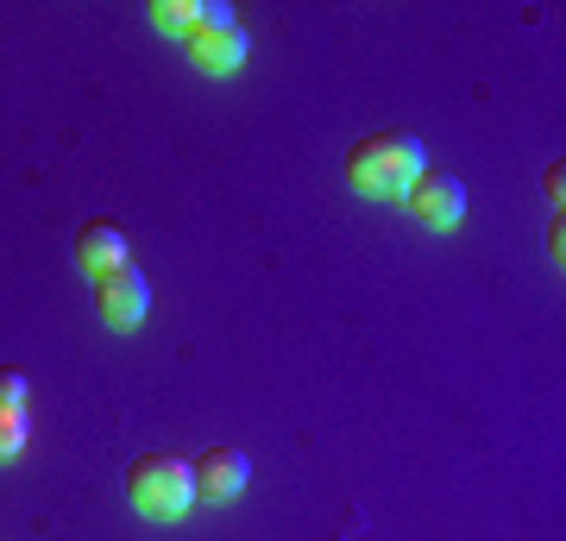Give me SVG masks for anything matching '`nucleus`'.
Instances as JSON below:
<instances>
[{
    "mask_svg": "<svg viewBox=\"0 0 566 541\" xmlns=\"http://www.w3.org/2000/svg\"><path fill=\"white\" fill-rule=\"evenodd\" d=\"M340 170H346V183H353L359 196L403 201L409 183L428 170V158H422V139H416V133H371V139H359L353 152H346Z\"/></svg>",
    "mask_w": 566,
    "mask_h": 541,
    "instance_id": "nucleus-1",
    "label": "nucleus"
},
{
    "mask_svg": "<svg viewBox=\"0 0 566 541\" xmlns=\"http://www.w3.org/2000/svg\"><path fill=\"white\" fill-rule=\"evenodd\" d=\"M126 498L145 522H177L196 503V472L177 454H139L133 472H126Z\"/></svg>",
    "mask_w": 566,
    "mask_h": 541,
    "instance_id": "nucleus-2",
    "label": "nucleus"
},
{
    "mask_svg": "<svg viewBox=\"0 0 566 541\" xmlns=\"http://www.w3.org/2000/svg\"><path fill=\"white\" fill-rule=\"evenodd\" d=\"M409 215L434 233H453L465 221V183L460 177H441V170H422V177L409 183Z\"/></svg>",
    "mask_w": 566,
    "mask_h": 541,
    "instance_id": "nucleus-3",
    "label": "nucleus"
},
{
    "mask_svg": "<svg viewBox=\"0 0 566 541\" xmlns=\"http://www.w3.org/2000/svg\"><path fill=\"white\" fill-rule=\"evenodd\" d=\"M95 309H102L107 327H139L145 309H151V283H145V271L133 259L120 264V271H107V278H95Z\"/></svg>",
    "mask_w": 566,
    "mask_h": 541,
    "instance_id": "nucleus-4",
    "label": "nucleus"
},
{
    "mask_svg": "<svg viewBox=\"0 0 566 541\" xmlns=\"http://www.w3.org/2000/svg\"><path fill=\"white\" fill-rule=\"evenodd\" d=\"M189 472H196V498L202 503H233L245 491V479H252V466H245L240 447H208Z\"/></svg>",
    "mask_w": 566,
    "mask_h": 541,
    "instance_id": "nucleus-5",
    "label": "nucleus"
},
{
    "mask_svg": "<svg viewBox=\"0 0 566 541\" xmlns=\"http://www.w3.org/2000/svg\"><path fill=\"white\" fill-rule=\"evenodd\" d=\"M182 51H189V63L208 70V76H233L245 63V51H252V39H245L240 25H221V32H189Z\"/></svg>",
    "mask_w": 566,
    "mask_h": 541,
    "instance_id": "nucleus-6",
    "label": "nucleus"
},
{
    "mask_svg": "<svg viewBox=\"0 0 566 541\" xmlns=\"http://www.w3.org/2000/svg\"><path fill=\"white\" fill-rule=\"evenodd\" d=\"M76 264L88 278H107V271H120L126 264V233L114 221H88L76 233Z\"/></svg>",
    "mask_w": 566,
    "mask_h": 541,
    "instance_id": "nucleus-7",
    "label": "nucleus"
},
{
    "mask_svg": "<svg viewBox=\"0 0 566 541\" xmlns=\"http://www.w3.org/2000/svg\"><path fill=\"white\" fill-rule=\"evenodd\" d=\"M151 25L170 32V39H189V25H196V0H158V7H151Z\"/></svg>",
    "mask_w": 566,
    "mask_h": 541,
    "instance_id": "nucleus-8",
    "label": "nucleus"
},
{
    "mask_svg": "<svg viewBox=\"0 0 566 541\" xmlns=\"http://www.w3.org/2000/svg\"><path fill=\"white\" fill-rule=\"evenodd\" d=\"M25 454V409H0V466Z\"/></svg>",
    "mask_w": 566,
    "mask_h": 541,
    "instance_id": "nucleus-9",
    "label": "nucleus"
},
{
    "mask_svg": "<svg viewBox=\"0 0 566 541\" xmlns=\"http://www.w3.org/2000/svg\"><path fill=\"white\" fill-rule=\"evenodd\" d=\"M0 409H25V372H0Z\"/></svg>",
    "mask_w": 566,
    "mask_h": 541,
    "instance_id": "nucleus-10",
    "label": "nucleus"
},
{
    "mask_svg": "<svg viewBox=\"0 0 566 541\" xmlns=\"http://www.w3.org/2000/svg\"><path fill=\"white\" fill-rule=\"evenodd\" d=\"M560 183H566V170H560V164H547V177H542V189H547V201H554V215H560V196H566Z\"/></svg>",
    "mask_w": 566,
    "mask_h": 541,
    "instance_id": "nucleus-11",
    "label": "nucleus"
}]
</instances>
